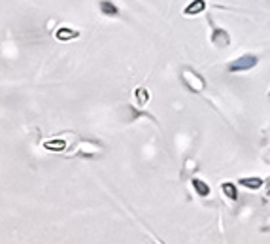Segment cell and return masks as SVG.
<instances>
[{"instance_id": "1", "label": "cell", "mask_w": 270, "mask_h": 244, "mask_svg": "<svg viewBox=\"0 0 270 244\" xmlns=\"http://www.w3.org/2000/svg\"><path fill=\"white\" fill-rule=\"evenodd\" d=\"M180 78H182V84L186 85L187 91L202 93L204 89H206V80H204V76H200V74H198L196 70H193V68L186 67L182 70Z\"/></svg>"}, {"instance_id": "2", "label": "cell", "mask_w": 270, "mask_h": 244, "mask_svg": "<svg viewBox=\"0 0 270 244\" xmlns=\"http://www.w3.org/2000/svg\"><path fill=\"white\" fill-rule=\"evenodd\" d=\"M70 152H72V155H78V157H98L104 152V146L98 144L96 140H80Z\"/></svg>"}, {"instance_id": "3", "label": "cell", "mask_w": 270, "mask_h": 244, "mask_svg": "<svg viewBox=\"0 0 270 244\" xmlns=\"http://www.w3.org/2000/svg\"><path fill=\"white\" fill-rule=\"evenodd\" d=\"M259 65V57L257 55H252V53H246V55H240L236 59H232L227 65V70L230 74H238V72H248Z\"/></svg>"}, {"instance_id": "4", "label": "cell", "mask_w": 270, "mask_h": 244, "mask_svg": "<svg viewBox=\"0 0 270 244\" xmlns=\"http://www.w3.org/2000/svg\"><path fill=\"white\" fill-rule=\"evenodd\" d=\"M210 25H212V33H210V42L212 46H216L218 50H225L230 46V34L223 29V27H218L214 21L210 19Z\"/></svg>"}, {"instance_id": "5", "label": "cell", "mask_w": 270, "mask_h": 244, "mask_svg": "<svg viewBox=\"0 0 270 244\" xmlns=\"http://www.w3.org/2000/svg\"><path fill=\"white\" fill-rule=\"evenodd\" d=\"M119 114H121V118H123V121H125V123L136 121L138 118H150V119H153V121H155V118H153V116H150L148 112L140 110L138 106H130V104H123V108L119 110Z\"/></svg>"}, {"instance_id": "6", "label": "cell", "mask_w": 270, "mask_h": 244, "mask_svg": "<svg viewBox=\"0 0 270 244\" xmlns=\"http://www.w3.org/2000/svg\"><path fill=\"white\" fill-rule=\"evenodd\" d=\"M55 38L60 40V42H70L74 38H80V31L70 29V27H60V29H57V33H55Z\"/></svg>"}, {"instance_id": "7", "label": "cell", "mask_w": 270, "mask_h": 244, "mask_svg": "<svg viewBox=\"0 0 270 244\" xmlns=\"http://www.w3.org/2000/svg\"><path fill=\"white\" fill-rule=\"evenodd\" d=\"M191 185H193L194 193L198 195V197H210L212 189L210 185H208V182H204L200 178H191Z\"/></svg>"}, {"instance_id": "8", "label": "cell", "mask_w": 270, "mask_h": 244, "mask_svg": "<svg viewBox=\"0 0 270 244\" xmlns=\"http://www.w3.org/2000/svg\"><path fill=\"white\" fill-rule=\"evenodd\" d=\"M206 10V0H193L184 8V16H198Z\"/></svg>"}, {"instance_id": "9", "label": "cell", "mask_w": 270, "mask_h": 244, "mask_svg": "<svg viewBox=\"0 0 270 244\" xmlns=\"http://www.w3.org/2000/svg\"><path fill=\"white\" fill-rule=\"evenodd\" d=\"M98 8H100L102 16H106V17L119 16V8L112 2V0H100V2H98Z\"/></svg>"}, {"instance_id": "10", "label": "cell", "mask_w": 270, "mask_h": 244, "mask_svg": "<svg viewBox=\"0 0 270 244\" xmlns=\"http://www.w3.org/2000/svg\"><path fill=\"white\" fill-rule=\"evenodd\" d=\"M238 184L248 187V189H261L262 185H264V180L259 176H246V178H240Z\"/></svg>"}, {"instance_id": "11", "label": "cell", "mask_w": 270, "mask_h": 244, "mask_svg": "<svg viewBox=\"0 0 270 244\" xmlns=\"http://www.w3.org/2000/svg\"><path fill=\"white\" fill-rule=\"evenodd\" d=\"M221 191L225 197H228L230 201H238V187L234 182H223L221 184Z\"/></svg>"}, {"instance_id": "12", "label": "cell", "mask_w": 270, "mask_h": 244, "mask_svg": "<svg viewBox=\"0 0 270 244\" xmlns=\"http://www.w3.org/2000/svg\"><path fill=\"white\" fill-rule=\"evenodd\" d=\"M134 97H136V106L138 108H144L148 101H150V91L146 89V87H138L134 91Z\"/></svg>"}, {"instance_id": "13", "label": "cell", "mask_w": 270, "mask_h": 244, "mask_svg": "<svg viewBox=\"0 0 270 244\" xmlns=\"http://www.w3.org/2000/svg\"><path fill=\"white\" fill-rule=\"evenodd\" d=\"M44 148H46V150H57V152H62V150L66 148V142H64V140H48V142L44 144Z\"/></svg>"}, {"instance_id": "14", "label": "cell", "mask_w": 270, "mask_h": 244, "mask_svg": "<svg viewBox=\"0 0 270 244\" xmlns=\"http://www.w3.org/2000/svg\"><path fill=\"white\" fill-rule=\"evenodd\" d=\"M194 168H196V167H194V161L187 159V161H186V168H184V172H182V176L186 178V176H187V172H189V170H193V172H194Z\"/></svg>"}, {"instance_id": "15", "label": "cell", "mask_w": 270, "mask_h": 244, "mask_svg": "<svg viewBox=\"0 0 270 244\" xmlns=\"http://www.w3.org/2000/svg\"><path fill=\"white\" fill-rule=\"evenodd\" d=\"M264 191H266V197H270V178L264 182Z\"/></svg>"}, {"instance_id": "16", "label": "cell", "mask_w": 270, "mask_h": 244, "mask_svg": "<svg viewBox=\"0 0 270 244\" xmlns=\"http://www.w3.org/2000/svg\"><path fill=\"white\" fill-rule=\"evenodd\" d=\"M262 161H264V163H268L270 165V150L266 153H264V155H262Z\"/></svg>"}, {"instance_id": "17", "label": "cell", "mask_w": 270, "mask_h": 244, "mask_svg": "<svg viewBox=\"0 0 270 244\" xmlns=\"http://www.w3.org/2000/svg\"><path fill=\"white\" fill-rule=\"evenodd\" d=\"M268 99H270V95H268Z\"/></svg>"}]
</instances>
